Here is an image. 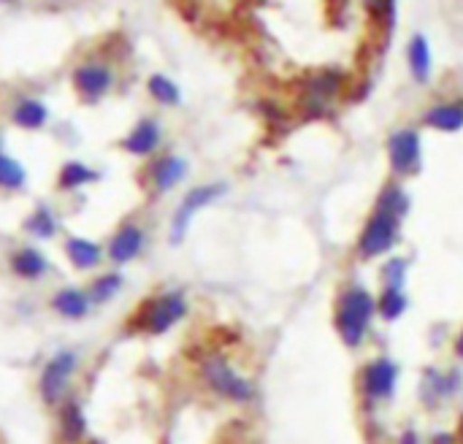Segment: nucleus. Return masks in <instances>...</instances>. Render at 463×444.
I'll list each match as a JSON object with an SVG mask.
<instances>
[{"label":"nucleus","mask_w":463,"mask_h":444,"mask_svg":"<svg viewBox=\"0 0 463 444\" xmlns=\"http://www.w3.org/2000/svg\"><path fill=\"white\" fill-rule=\"evenodd\" d=\"M410 209V195L404 193L402 184H385L380 198H377V206L374 212L369 214L364 231H361V239H358V255L372 260V258H380L385 252H391L396 247V239H399V228H402V217L407 214Z\"/></svg>","instance_id":"f257e3e1"},{"label":"nucleus","mask_w":463,"mask_h":444,"mask_svg":"<svg viewBox=\"0 0 463 444\" xmlns=\"http://www.w3.org/2000/svg\"><path fill=\"white\" fill-rule=\"evenodd\" d=\"M374 315H377V298L366 288L353 285L342 290L334 307V326L339 339L347 347H361L372 328Z\"/></svg>","instance_id":"f03ea898"},{"label":"nucleus","mask_w":463,"mask_h":444,"mask_svg":"<svg viewBox=\"0 0 463 444\" xmlns=\"http://www.w3.org/2000/svg\"><path fill=\"white\" fill-rule=\"evenodd\" d=\"M190 312V304L182 290H165L152 298H146L136 315L128 323V331L133 334H146V336H163L171 328H176Z\"/></svg>","instance_id":"7ed1b4c3"},{"label":"nucleus","mask_w":463,"mask_h":444,"mask_svg":"<svg viewBox=\"0 0 463 444\" xmlns=\"http://www.w3.org/2000/svg\"><path fill=\"white\" fill-rule=\"evenodd\" d=\"M201 380L206 383V388L212 393H217L225 401L247 404L255 399V385L244 374H239L231 366V361L220 353H212L201 361Z\"/></svg>","instance_id":"20e7f679"},{"label":"nucleus","mask_w":463,"mask_h":444,"mask_svg":"<svg viewBox=\"0 0 463 444\" xmlns=\"http://www.w3.org/2000/svg\"><path fill=\"white\" fill-rule=\"evenodd\" d=\"M79 369V355L73 350H57L38 374V396L46 407H60L68 399L71 380Z\"/></svg>","instance_id":"39448f33"},{"label":"nucleus","mask_w":463,"mask_h":444,"mask_svg":"<svg viewBox=\"0 0 463 444\" xmlns=\"http://www.w3.org/2000/svg\"><path fill=\"white\" fill-rule=\"evenodd\" d=\"M225 193H228V187L222 182H209V184H198V187L187 190L184 198L179 201L174 217H171L168 241L171 244H182L184 236H187V231H190V225H193V220H195V214L203 212L206 206H212L214 201H220Z\"/></svg>","instance_id":"423d86ee"},{"label":"nucleus","mask_w":463,"mask_h":444,"mask_svg":"<svg viewBox=\"0 0 463 444\" xmlns=\"http://www.w3.org/2000/svg\"><path fill=\"white\" fill-rule=\"evenodd\" d=\"M342 87H345V76L339 71H334V68H326V71L312 73L304 81L301 98H298V103L304 109V117H320L328 109L331 98L339 95Z\"/></svg>","instance_id":"0eeeda50"},{"label":"nucleus","mask_w":463,"mask_h":444,"mask_svg":"<svg viewBox=\"0 0 463 444\" xmlns=\"http://www.w3.org/2000/svg\"><path fill=\"white\" fill-rule=\"evenodd\" d=\"M396 383H399V366L388 355L369 361L361 372V393L369 404H380L391 399L396 391Z\"/></svg>","instance_id":"6e6552de"},{"label":"nucleus","mask_w":463,"mask_h":444,"mask_svg":"<svg viewBox=\"0 0 463 444\" xmlns=\"http://www.w3.org/2000/svg\"><path fill=\"white\" fill-rule=\"evenodd\" d=\"M146 250V231L133 222V220H125L109 239L106 244V260L114 263V266H128L133 263L136 258H141Z\"/></svg>","instance_id":"1a4fd4ad"},{"label":"nucleus","mask_w":463,"mask_h":444,"mask_svg":"<svg viewBox=\"0 0 463 444\" xmlns=\"http://www.w3.org/2000/svg\"><path fill=\"white\" fill-rule=\"evenodd\" d=\"M420 136L412 128L396 130L388 138V157H391V168L399 176H410L420 168Z\"/></svg>","instance_id":"9d476101"},{"label":"nucleus","mask_w":463,"mask_h":444,"mask_svg":"<svg viewBox=\"0 0 463 444\" xmlns=\"http://www.w3.org/2000/svg\"><path fill=\"white\" fill-rule=\"evenodd\" d=\"M111 71L103 62H84L73 71V87L87 103H98L111 90Z\"/></svg>","instance_id":"9b49d317"},{"label":"nucleus","mask_w":463,"mask_h":444,"mask_svg":"<svg viewBox=\"0 0 463 444\" xmlns=\"http://www.w3.org/2000/svg\"><path fill=\"white\" fill-rule=\"evenodd\" d=\"M8 269H11V274H14L16 279H22V282H38V279H43V277L49 274L52 263H49V258H46L38 247L22 244V247H16V250L8 255Z\"/></svg>","instance_id":"f8f14e48"},{"label":"nucleus","mask_w":463,"mask_h":444,"mask_svg":"<svg viewBox=\"0 0 463 444\" xmlns=\"http://www.w3.org/2000/svg\"><path fill=\"white\" fill-rule=\"evenodd\" d=\"M187 176V160L179 155H163L157 160H152V165L146 168V179L152 184L155 193H171L182 179Z\"/></svg>","instance_id":"ddd939ff"},{"label":"nucleus","mask_w":463,"mask_h":444,"mask_svg":"<svg viewBox=\"0 0 463 444\" xmlns=\"http://www.w3.org/2000/svg\"><path fill=\"white\" fill-rule=\"evenodd\" d=\"M62 252L76 271H92L106 258V247L95 239H87V236H68L62 241Z\"/></svg>","instance_id":"4468645a"},{"label":"nucleus","mask_w":463,"mask_h":444,"mask_svg":"<svg viewBox=\"0 0 463 444\" xmlns=\"http://www.w3.org/2000/svg\"><path fill=\"white\" fill-rule=\"evenodd\" d=\"M57 434L65 444H81L87 439V415L79 399L68 396L57 407Z\"/></svg>","instance_id":"2eb2a0df"},{"label":"nucleus","mask_w":463,"mask_h":444,"mask_svg":"<svg viewBox=\"0 0 463 444\" xmlns=\"http://www.w3.org/2000/svg\"><path fill=\"white\" fill-rule=\"evenodd\" d=\"M52 312L65 317V320H84L92 309V301H90V293L84 288H76V285H68V288H60L52 301H49Z\"/></svg>","instance_id":"dca6fc26"},{"label":"nucleus","mask_w":463,"mask_h":444,"mask_svg":"<svg viewBox=\"0 0 463 444\" xmlns=\"http://www.w3.org/2000/svg\"><path fill=\"white\" fill-rule=\"evenodd\" d=\"M461 388V372H437V369H429L426 377H423V385H420V396L429 407H437L442 404L445 399L456 396Z\"/></svg>","instance_id":"f3484780"},{"label":"nucleus","mask_w":463,"mask_h":444,"mask_svg":"<svg viewBox=\"0 0 463 444\" xmlns=\"http://www.w3.org/2000/svg\"><path fill=\"white\" fill-rule=\"evenodd\" d=\"M160 138H163L160 125H157L155 119H141V122H136V128L122 138V144H119V146H122L128 155L149 157V155L160 146Z\"/></svg>","instance_id":"a211bd4d"},{"label":"nucleus","mask_w":463,"mask_h":444,"mask_svg":"<svg viewBox=\"0 0 463 444\" xmlns=\"http://www.w3.org/2000/svg\"><path fill=\"white\" fill-rule=\"evenodd\" d=\"M100 179V174L95 168H90L81 160H68L62 163V168L57 171V190L60 193H76L87 184H95Z\"/></svg>","instance_id":"6ab92c4d"},{"label":"nucleus","mask_w":463,"mask_h":444,"mask_svg":"<svg viewBox=\"0 0 463 444\" xmlns=\"http://www.w3.org/2000/svg\"><path fill=\"white\" fill-rule=\"evenodd\" d=\"M423 122L434 130L442 133H456L463 128V100H448V103H437L426 111Z\"/></svg>","instance_id":"aec40b11"},{"label":"nucleus","mask_w":463,"mask_h":444,"mask_svg":"<svg viewBox=\"0 0 463 444\" xmlns=\"http://www.w3.org/2000/svg\"><path fill=\"white\" fill-rule=\"evenodd\" d=\"M46 119H49V109L38 98H22L11 109V122L22 130H41L46 125Z\"/></svg>","instance_id":"412c9836"},{"label":"nucleus","mask_w":463,"mask_h":444,"mask_svg":"<svg viewBox=\"0 0 463 444\" xmlns=\"http://www.w3.org/2000/svg\"><path fill=\"white\" fill-rule=\"evenodd\" d=\"M24 231H27L33 239H38V241H49V239H54L57 231H60V220H57V214H54L52 206L38 203V206L24 217Z\"/></svg>","instance_id":"4be33fe9"},{"label":"nucleus","mask_w":463,"mask_h":444,"mask_svg":"<svg viewBox=\"0 0 463 444\" xmlns=\"http://www.w3.org/2000/svg\"><path fill=\"white\" fill-rule=\"evenodd\" d=\"M122 288H125V277L119 271H103L92 279L87 293H90L92 307H103V304L114 301L122 293Z\"/></svg>","instance_id":"5701e85b"},{"label":"nucleus","mask_w":463,"mask_h":444,"mask_svg":"<svg viewBox=\"0 0 463 444\" xmlns=\"http://www.w3.org/2000/svg\"><path fill=\"white\" fill-rule=\"evenodd\" d=\"M407 57H410V71H412L415 81L426 84L429 76H431V49H429V41L423 35H415L412 43H410Z\"/></svg>","instance_id":"b1692460"},{"label":"nucleus","mask_w":463,"mask_h":444,"mask_svg":"<svg viewBox=\"0 0 463 444\" xmlns=\"http://www.w3.org/2000/svg\"><path fill=\"white\" fill-rule=\"evenodd\" d=\"M407 296L404 290H396V288H383V293L377 296V315L385 320V323H393L399 320L404 312H407Z\"/></svg>","instance_id":"393cba45"},{"label":"nucleus","mask_w":463,"mask_h":444,"mask_svg":"<svg viewBox=\"0 0 463 444\" xmlns=\"http://www.w3.org/2000/svg\"><path fill=\"white\" fill-rule=\"evenodd\" d=\"M27 184V171L19 160H14L11 155L0 152V190H22Z\"/></svg>","instance_id":"a878e982"},{"label":"nucleus","mask_w":463,"mask_h":444,"mask_svg":"<svg viewBox=\"0 0 463 444\" xmlns=\"http://www.w3.org/2000/svg\"><path fill=\"white\" fill-rule=\"evenodd\" d=\"M146 87H149V95H152L157 103H163V106H179V100H182L179 87H176L168 76H163V73L149 76Z\"/></svg>","instance_id":"bb28decb"},{"label":"nucleus","mask_w":463,"mask_h":444,"mask_svg":"<svg viewBox=\"0 0 463 444\" xmlns=\"http://www.w3.org/2000/svg\"><path fill=\"white\" fill-rule=\"evenodd\" d=\"M407 260L404 258H393L385 263L383 269V282L385 288H396V290H404V282H407Z\"/></svg>","instance_id":"cd10ccee"},{"label":"nucleus","mask_w":463,"mask_h":444,"mask_svg":"<svg viewBox=\"0 0 463 444\" xmlns=\"http://www.w3.org/2000/svg\"><path fill=\"white\" fill-rule=\"evenodd\" d=\"M366 8L377 16V19H385V24L391 27L393 24V14H396V0H364Z\"/></svg>","instance_id":"c85d7f7f"},{"label":"nucleus","mask_w":463,"mask_h":444,"mask_svg":"<svg viewBox=\"0 0 463 444\" xmlns=\"http://www.w3.org/2000/svg\"><path fill=\"white\" fill-rule=\"evenodd\" d=\"M399 444H420V434L415 429H407L402 437H399Z\"/></svg>","instance_id":"c756f323"},{"label":"nucleus","mask_w":463,"mask_h":444,"mask_svg":"<svg viewBox=\"0 0 463 444\" xmlns=\"http://www.w3.org/2000/svg\"><path fill=\"white\" fill-rule=\"evenodd\" d=\"M431 444H453V434H437Z\"/></svg>","instance_id":"7c9ffc66"},{"label":"nucleus","mask_w":463,"mask_h":444,"mask_svg":"<svg viewBox=\"0 0 463 444\" xmlns=\"http://www.w3.org/2000/svg\"><path fill=\"white\" fill-rule=\"evenodd\" d=\"M456 355H458V358H463V328H461V334L456 336Z\"/></svg>","instance_id":"2f4dec72"}]
</instances>
